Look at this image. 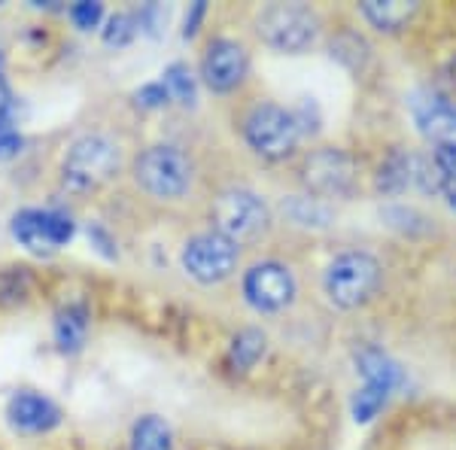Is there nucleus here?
Instances as JSON below:
<instances>
[{"label": "nucleus", "mask_w": 456, "mask_h": 450, "mask_svg": "<svg viewBox=\"0 0 456 450\" xmlns=\"http://www.w3.org/2000/svg\"><path fill=\"white\" fill-rule=\"evenodd\" d=\"M122 168V150L113 137L104 131H86L64 150L61 168V186L73 195H86V192L101 189L104 183L113 180Z\"/></svg>", "instance_id": "nucleus-1"}, {"label": "nucleus", "mask_w": 456, "mask_h": 450, "mask_svg": "<svg viewBox=\"0 0 456 450\" xmlns=\"http://www.w3.org/2000/svg\"><path fill=\"white\" fill-rule=\"evenodd\" d=\"M131 176L156 201H180L195 186V161L176 143H152L131 161Z\"/></svg>", "instance_id": "nucleus-2"}, {"label": "nucleus", "mask_w": 456, "mask_h": 450, "mask_svg": "<svg viewBox=\"0 0 456 450\" xmlns=\"http://www.w3.org/2000/svg\"><path fill=\"white\" fill-rule=\"evenodd\" d=\"M210 225L213 232L225 234L238 247L259 241L271 228V208L259 192L247 186H228L213 198L210 204Z\"/></svg>", "instance_id": "nucleus-3"}, {"label": "nucleus", "mask_w": 456, "mask_h": 450, "mask_svg": "<svg viewBox=\"0 0 456 450\" xmlns=\"http://www.w3.org/2000/svg\"><path fill=\"white\" fill-rule=\"evenodd\" d=\"M240 135H244L249 150L265 161L289 159L301 140L292 110L274 104V101H259L249 107L240 119Z\"/></svg>", "instance_id": "nucleus-4"}, {"label": "nucleus", "mask_w": 456, "mask_h": 450, "mask_svg": "<svg viewBox=\"0 0 456 450\" xmlns=\"http://www.w3.org/2000/svg\"><path fill=\"white\" fill-rule=\"evenodd\" d=\"M256 34L283 55H301L320 37V16L305 4H271L256 16Z\"/></svg>", "instance_id": "nucleus-5"}, {"label": "nucleus", "mask_w": 456, "mask_h": 450, "mask_svg": "<svg viewBox=\"0 0 456 450\" xmlns=\"http://www.w3.org/2000/svg\"><path fill=\"white\" fill-rule=\"evenodd\" d=\"M380 286V265L369 253H341L338 259L329 262L322 274V290L335 307L353 311L365 305Z\"/></svg>", "instance_id": "nucleus-6"}, {"label": "nucleus", "mask_w": 456, "mask_h": 450, "mask_svg": "<svg viewBox=\"0 0 456 450\" xmlns=\"http://www.w3.org/2000/svg\"><path fill=\"white\" fill-rule=\"evenodd\" d=\"M10 232L21 250L34 256H53L77 238V223L68 210L58 208H21L12 213Z\"/></svg>", "instance_id": "nucleus-7"}, {"label": "nucleus", "mask_w": 456, "mask_h": 450, "mask_svg": "<svg viewBox=\"0 0 456 450\" xmlns=\"http://www.w3.org/2000/svg\"><path fill=\"white\" fill-rule=\"evenodd\" d=\"M183 271L201 286H216L225 283L228 277L238 271L240 265V247L234 241H228L225 234L213 232H198L186 243L180 253Z\"/></svg>", "instance_id": "nucleus-8"}, {"label": "nucleus", "mask_w": 456, "mask_h": 450, "mask_svg": "<svg viewBox=\"0 0 456 450\" xmlns=\"http://www.w3.org/2000/svg\"><path fill=\"white\" fill-rule=\"evenodd\" d=\"M301 183H305L307 195L316 198H347L356 192L359 168L350 152L338 150V146H320V150L307 152L305 165H301Z\"/></svg>", "instance_id": "nucleus-9"}, {"label": "nucleus", "mask_w": 456, "mask_h": 450, "mask_svg": "<svg viewBox=\"0 0 456 450\" xmlns=\"http://www.w3.org/2000/svg\"><path fill=\"white\" fill-rule=\"evenodd\" d=\"M244 299L253 311L259 314H281L296 301V274L289 271V265L277 262V259H262L256 265H249L244 271Z\"/></svg>", "instance_id": "nucleus-10"}, {"label": "nucleus", "mask_w": 456, "mask_h": 450, "mask_svg": "<svg viewBox=\"0 0 456 450\" xmlns=\"http://www.w3.org/2000/svg\"><path fill=\"white\" fill-rule=\"evenodd\" d=\"M201 73L204 86L216 94H232L234 88L244 86V79L249 77V53L240 40L234 37H213L204 46L201 55Z\"/></svg>", "instance_id": "nucleus-11"}, {"label": "nucleus", "mask_w": 456, "mask_h": 450, "mask_svg": "<svg viewBox=\"0 0 456 450\" xmlns=\"http://www.w3.org/2000/svg\"><path fill=\"white\" fill-rule=\"evenodd\" d=\"M61 408L40 389H16L6 398V423L21 435H46L61 426Z\"/></svg>", "instance_id": "nucleus-12"}, {"label": "nucleus", "mask_w": 456, "mask_h": 450, "mask_svg": "<svg viewBox=\"0 0 456 450\" xmlns=\"http://www.w3.org/2000/svg\"><path fill=\"white\" fill-rule=\"evenodd\" d=\"M411 113H414L420 135L438 140V143L456 140V104L436 88L417 92L414 101H411Z\"/></svg>", "instance_id": "nucleus-13"}, {"label": "nucleus", "mask_w": 456, "mask_h": 450, "mask_svg": "<svg viewBox=\"0 0 456 450\" xmlns=\"http://www.w3.org/2000/svg\"><path fill=\"white\" fill-rule=\"evenodd\" d=\"M92 331V311L86 301H64L53 314V338L64 356H77Z\"/></svg>", "instance_id": "nucleus-14"}, {"label": "nucleus", "mask_w": 456, "mask_h": 450, "mask_svg": "<svg viewBox=\"0 0 456 450\" xmlns=\"http://www.w3.org/2000/svg\"><path fill=\"white\" fill-rule=\"evenodd\" d=\"M356 365H359V374L365 378V383L387 387L389 393H393V389H399L404 383L402 365L395 363L389 353L380 350V347H365V350H359L356 353Z\"/></svg>", "instance_id": "nucleus-15"}, {"label": "nucleus", "mask_w": 456, "mask_h": 450, "mask_svg": "<svg viewBox=\"0 0 456 450\" xmlns=\"http://www.w3.org/2000/svg\"><path fill=\"white\" fill-rule=\"evenodd\" d=\"M365 21L378 31H402L411 19L417 16V4H404V0H369V4L359 6Z\"/></svg>", "instance_id": "nucleus-16"}, {"label": "nucleus", "mask_w": 456, "mask_h": 450, "mask_svg": "<svg viewBox=\"0 0 456 450\" xmlns=\"http://www.w3.org/2000/svg\"><path fill=\"white\" fill-rule=\"evenodd\" d=\"M265 347H268V338H265L262 329H240L238 335L228 341V353L225 363L232 372H249L259 359L265 356Z\"/></svg>", "instance_id": "nucleus-17"}, {"label": "nucleus", "mask_w": 456, "mask_h": 450, "mask_svg": "<svg viewBox=\"0 0 456 450\" xmlns=\"http://www.w3.org/2000/svg\"><path fill=\"white\" fill-rule=\"evenodd\" d=\"M283 217L301 228H326L332 223L335 210L316 195H289L283 201Z\"/></svg>", "instance_id": "nucleus-18"}, {"label": "nucleus", "mask_w": 456, "mask_h": 450, "mask_svg": "<svg viewBox=\"0 0 456 450\" xmlns=\"http://www.w3.org/2000/svg\"><path fill=\"white\" fill-rule=\"evenodd\" d=\"M128 450H174V432L165 417L143 414L131 426Z\"/></svg>", "instance_id": "nucleus-19"}, {"label": "nucleus", "mask_w": 456, "mask_h": 450, "mask_svg": "<svg viewBox=\"0 0 456 450\" xmlns=\"http://www.w3.org/2000/svg\"><path fill=\"white\" fill-rule=\"evenodd\" d=\"M414 165L417 156H408V152L399 150L389 152L384 165L378 168V192H384V195H402L414 183Z\"/></svg>", "instance_id": "nucleus-20"}, {"label": "nucleus", "mask_w": 456, "mask_h": 450, "mask_svg": "<svg viewBox=\"0 0 456 450\" xmlns=\"http://www.w3.org/2000/svg\"><path fill=\"white\" fill-rule=\"evenodd\" d=\"M161 86L167 88L171 101H176V104H183V107H192L198 101V77L186 61L167 64V68L161 70Z\"/></svg>", "instance_id": "nucleus-21"}, {"label": "nucleus", "mask_w": 456, "mask_h": 450, "mask_svg": "<svg viewBox=\"0 0 456 450\" xmlns=\"http://www.w3.org/2000/svg\"><path fill=\"white\" fill-rule=\"evenodd\" d=\"M387 402H389V389L387 387H378V383H362V387L353 393V402H350L353 420H356V423H371V420L384 411Z\"/></svg>", "instance_id": "nucleus-22"}, {"label": "nucleus", "mask_w": 456, "mask_h": 450, "mask_svg": "<svg viewBox=\"0 0 456 450\" xmlns=\"http://www.w3.org/2000/svg\"><path fill=\"white\" fill-rule=\"evenodd\" d=\"M137 16L134 12H116V16H110L104 21V28H101V37H104V43L110 49H125L131 40L137 37Z\"/></svg>", "instance_id": "nucleus-23"}, {"label": "nucleus", "mask_w": 456, "mask_h": 450, "mask_svg": "<svg viewBox=\"0 0 456 450\" xmlns=\"http://www.w3.org/2000/svg\"><path fill=\"white\" fill-rule=\"evenodd\" d=\"M68 19L73 21L77 31H94L104 25V4L98 0H79V4L68 6Z\"/></svg>", "instance_id": "nucleus-24"}, {"label": "nucleus", "mask_w": 456, "mask_h": 450, "mask_svg": "<svg viewBox=\"0 0 456 450\" xmlns=\"http://www.w3.org/2000/svg\"><path fill=\"white\" fill-rule=\"evenodd\" d=\"M86 234L94 253H101L104 259H119V243H116V238L110 234V228L104 223H88Z\"/></svg>", "instance_id": "nucleus-25"}, {"label": "nucleus", "mask_w": 456, "mask_h": 450, "mask_svg": "<svg viewBox=\"0 0 456 450\" xmlns=\"http://www.w3.org/2000/svg\"><path fill=\"white\" fill-rule=\"evenodd\" d=\"M167 25V6L161 4H146L143 10H137V28L150 37H159Z\"/></svg>", "instance_id": "nucleus-26"}, {"label": "nucleus", "mask_w": 456, "mask_h": 450, "mask_svg": "<svg viewBox=\"0 0 456 450\" xmlns=\"http://www.w3.org/2000/svg\"><path fill=\"white\" fill-rule=\"evenodd\" d=\"M167 101H171V94H167V88L161 86V79L159 83H146L134 92V104L141 110H159V107H165Z\"/></svg>", "instance_id": "nucleus-27"}, {"label": "nucleus", "mask_w": 456, "mask_h": 450, "mask_svg": "<svg viewBox=\"0 0 456 450\" xmlns=\"http://www.w3.org/2000/svg\"><path fill=\"white\" fill-rule=\"evenodd\" d=\"M432 161H436L438 174L444 176V183H456V140L438 143L436 152H432Z\"/></svg>", "instance_id": "nucleus-28"}, {"label": "nucleus", "mask_w": 456, "mask_h": 450, "mask_svg": "<svg viewBox=\"0 0 456 450\" xmlns=\"http://www.w3.org/2000/svg\"><path fill=\"white\" fill-rule=\"evenodd\" d=\"M21 146H25V137H21V131L16 125H0V161L16 159L21 152Z\"/></svg>", "instance_id": "nucleus-29"}, {"label": "nucleus", "mask_w": 456, "mask_h": 450, "mask_svg": "<svg viewBox=\"0 0 456 450\" xmlns=\"http://www.w3.org/2000/svg\"><path fill=\"white\" fill-rule=\"evenodd\" d=\"M204 16H208V4H204V0H198V4L189 6V12H186V28H183V37H186V40H192V37L198 34V28H201Z\"/></svg>", "instance_id": "nucleus-30"}, {"label": "nucleus", "mask_w": 456, "mask_h": 450, "mask_svg": "<svg viewBox=\"0 0 456 450\" xmlns=\"http://www.w3.org/2000/svg\"><path fill=\"white\" fill-rule=\"evenodd\" d=\"M4 94H10V86H6V58L0 53V98H4Z\"/></svg>", "instance_id": "nucleus-31"}, {"label": "nucleus", "mask_w": 456, "mask_h": 450, "mask_svg": "<svg viewBox=\"0 0 456 450\" xmlns=\"http://www.w3.org/2000/svg\"><path fill=\"white\" fill-rule=\"evenodd\" d=\"M447 204H451V210H456V186L447 192Z\"/></svg>", "instance_id": "nucleus-32"}]
</instances>
